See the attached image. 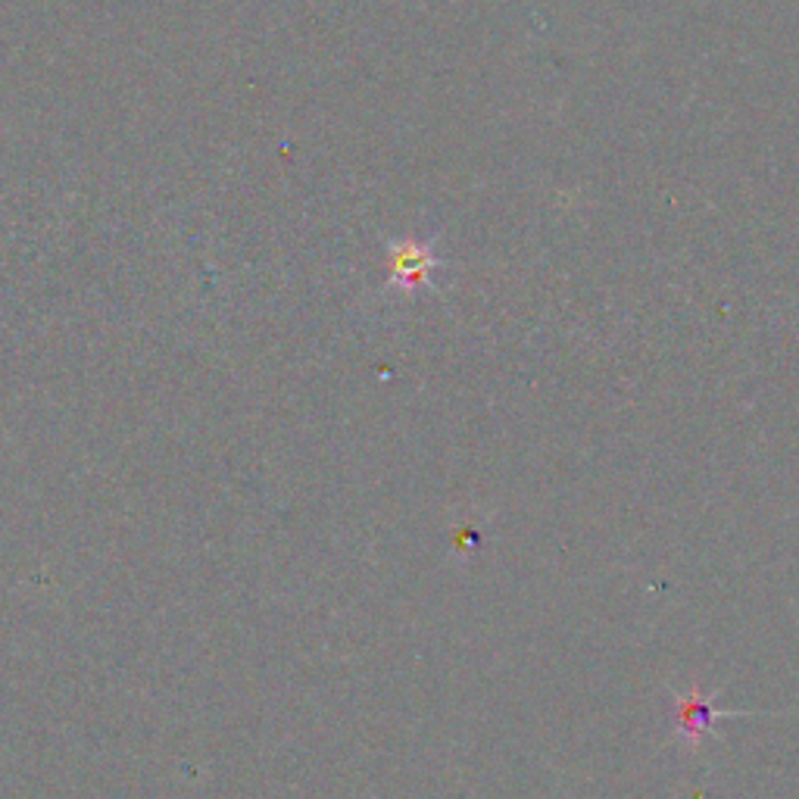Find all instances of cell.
Segmentation results:
<instances>
[{
    "label": "cell",
    "instance_id": "obj_1",
    "mask_svg": "<svg viewBox=\"0 0 799 799\" xmlns=\"http://www.w3.org/2000/svg\"><path fill=\"white\" fill-rule=\"evenodd\" d=\"M741 715L737 709H719L715 693L702 687H687L684 693H675V731L678 737L687 741L693 750H700L709 734H715L719 719H734Z\"/></svg>",
    "mask_w": 799,
    "mask_h": 799
}]
</instances>
